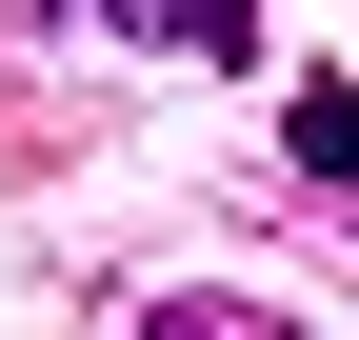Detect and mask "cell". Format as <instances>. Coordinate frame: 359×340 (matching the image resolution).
<instances>
[{"label": "cell", "instance_id": "cell-3", "mask_svg": "<svg viewBox=\"0 0 359 340\" xmlns=\"http://www.w3.org/2000/svg\"><path fill=\"white\" fill-rule=\"evenodd\" d=\"M160 60H259V0H140Z\"/></svg>", "mask_w": 359, "mask_h": 340}, {"label": "cell", "instance_id": "cell-4", "mask_svg": "<svg viewBox=\"0 0 359 340\" xmlns=\"http://www.w3.org/2000/svg\"><path fill=\"white\" fill-rule=\"evenodd\" d=\"M80 20H120V40H140V0H80Z\"/></svg>", "mask_w": 359, "mask_h": 340}, {"label": "cell", "instance_id": "cell-2", "mask_svg": "<svg viewBox=\"0 0 359 340\" xmlns=\"http://www.w3.org/2000/svg\"><path fill=\"white\" fill-rule=\"evenodd\" d=\"M140 340H299V320H280V301H219V280H160Z\"/></svg>", "mask_w": 359, "mask_h": 340}, {"label": "cell", "instance_id": "cell-1", "mask_svg": "<svg viewBox=\"0 0 359 340\" xmlns=\"http://www.w3.org/2000/svg\"><path fill=\"white\" fill-rule=\"evenodd\" d=\"M280 160H299V200H359V80H299L280 100Z\"/></svg>", "mask_w": 359, "mask_h": 340}]
</instances>
